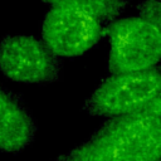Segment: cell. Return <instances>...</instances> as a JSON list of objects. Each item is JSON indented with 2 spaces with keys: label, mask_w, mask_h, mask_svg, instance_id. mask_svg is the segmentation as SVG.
Wrapping results in <instances>:
<instances>
[{
  "label": "cell",
  "mask_w": 161,
  "mask_h": 161,
  "mask_svg": "<svg viewBox=\"0 0 161 161\" xmlns=\"http://www.w3.org/2000/svg\"><path fill=\"white\" fill-rule=\"evenodd\" d=\"M140 18L145 21L161 28V14H160V0H143L137 6Z\"/></svg>",
  "instance_id": "8"
},
{
  "label": "cell",
  "mask_w": 161,
  "mask_h": 161,
  "mask_svg": "<svg viewBox=\"0 0 161 161\" xmlns=\"http://www.w3.org/2000/svg\"><path fill=\"white\" fill-rule=\"evenodd\" d=\"M161 75L158 68L111 74L104 78L83 109L91 116L117 117L140 111L161 96Z\"/></svg>",
  "instance_id": "2"
},
{
  "label": "cell",
  "mask_w": 161,
  "mask_h": 161,
  "mask_svg": "<svg viewBox=\"0 0 161 161\" xmlns=\"http://www.w3.org/2000/svg\"><path fill=\"white\" fill-rule=\"evenodd\" d=\"M60 58L31 35H8L0 42V70L18 83L47 84L60 79Z\"/></svg>",
  "instance_id": "4"
},
{
  "label": "cell",
  "mask_w": 161,
  "mask_h": 161,
  "mask_svg": "<svg viewBox=\"0 0 161 161\" xmlns=\"http://www.w3.org/2000/svg\"><path fill=\"white\" fill-rule=\"evenodd\" d=\"M109 39L108 70L111 74L147 70L161 57V28L140 16L123 18L104 28Z\"/></svg>",
  "instance_id": "3"
},
{
  "label": "cell",
  "mask_w": 161,
  "mask_h": 161,
  "mask_svg": "<svg viewBox=\"0 0 161 161\" xmlns=\"http://www.w3.org/2000/svg\"><path fill=\"white\" fill-rule=\"evenodd\" d=\"M36 130L23 99L0 84V152H21L33 143Z\"/></svg>",
  "instance_id": "6"
},
{
  "label": "cell",
  "mask_w": 161,
  "mask_h": 161,
  "mask_svg": "<svg viewBox=\"0 0 161 161\" xmlns=\"http://www.w3.org/2000/svg\"><path fill=\"white\" fill-rule=\"evenodd\" d=\"M104 35L102 21L89 14L52 6L42 24V40L59 58H72L94 48Z\"/></svg>",
  "instance_id": "5"
},
{
  "label": "cell",
  "mask_w": 161,
  "mask_h": 161,
  "mask_svg": "<svg viewBox=\"0 0 161 161\" xmlns=\"http://www.w3.org/2000/svg\"><path fill=\"white\" fill-rule=\"evenodd\" d=\"M54 161H161V97L140 111L111 117Z\"/></svg>",
  "instance_id": "1"
},
{
  "label": "cell",
  "mask_w": 161,
  "mask_h": 161,
  "mask_svg": "<svg viewBox=\"0 0 161 161\" xmlns=\"http://www.w3.org/2000/svg\"><path fill=\"white\" fill-rule=\"evenodd\" d=\"M52 6H62L92 15L99 21L114 20L126 9L128 0H40Z\"/></svg>",
  "instance_id": "7"
}]
</instances>
